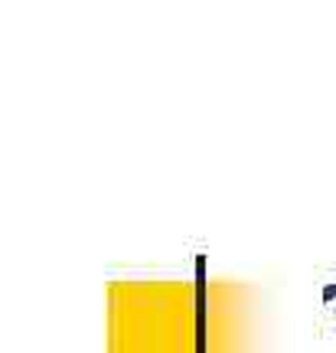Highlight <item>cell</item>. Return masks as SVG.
I'll return each instance as SVG.
<instances>
[{
    "instance_id": "cell-1",
    "label": "cell",
    "mask_w": 336,
    "mask_h": 353,
    "mask_svg": "<svg viewBox=\"0 0 336 353\" xmlns=\"http://www.w3.org/2000/svg\"><path fill=\"white\" fill-rule=\"evenodd\" d=\"M150 301H134L137 321L114 324V353H202L209 350V321L202 288H147Z\"/></svg>"
}]
</instances>
